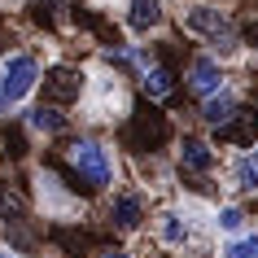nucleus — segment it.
<instances>
[{
    "label": "nucleus",
    "mask_w": 258,
    "mask_h": 258,
    "mask_svg": "<svg viewBox=\"0 0 258 258\" xmlns=\"http://www.w3.org/2000/svg\"><path fill=\"white\" fill-rule=\"evenodd\" d=\"M179 31L192 35V40H206L219 61L241 53L232 14H228V9H219V5H210V0H192V5H184V9H179Z\"/></svg>",
    "instance_id": "nucleus-1"
},
{
    "label": "nucleus",
    "mask_w": 258,
    "mask_h": 258,
    "mask_svg": "<svg viewBox=\"0 0 258 258\" xmlns=\"http://www.w3.org/2000/svg\"><path fill=\"white\" fill-rule=\"evenodd\" d=\"M66 166L88 192H105L114 184V175H118L114 149H109L105 140H96V136H75L70 140L66 145Z\"/></svg>",
    "instance_id": "nucleus-2"
},
{
    "label": "nucleus",
    "mask_w": 258,
    "mask_h": 258,
    "mask_svg": "<svg viewBox=\"0 0 258 258\" xmlns=\"http://www.w3.org/2000/svg\"><path fill=\"white\" fill-rule=\"evenodd\" d=\"M40 79H44V66L35 53H27V48L5 53L0 57V114H18L31 101V92L40 88Z\"/></svg>",
    "instance_id": "nucleus-3"
},
{
    "label": "nucleus",
    "mask_w": 258,
    "mask_h": 258,
    "mask_svg": "<svg viewBox=\"0 0 258 258\" xmlns=\"http://www.w3.org/2000/svg\"><path fill=\"white\" fill-rule=\"evenodd\" d=\"M171 140V122H166L162 109L153 105H140V109H127V132H122V145L136 153H158Z\"/></svg>",
    "instance_id": "nucleus-4"
},
{
    "label": "nucleus",
    "mask_w": 258,
    "mask_h": 258,
    "mask_svg": "<svg viewBox=\"0 0 258 258\" xmlns=\"http://www.w3.org/2000/svg\"><path fill=\"white\" fill-rule=\"evenodd\" d=\"M83 105H88L92 118H127L132 101H127V88H122L118 70H114V75H96V79L83 88Z\"/></svg>",
    "instance_id": "nucleus-5"
},
{
    "label": "nucleus",
    "mask_w": 258,
    "mask_h": 258,
    "mask_svg": "<svg viewBox=\"0 0 258 258\" xmlns=\"http://www.w3.org/2000/svg\"><path fill=\"white\" fill-rule=\"evenodd\" d=\"M40 88H44V101H48V105H75V101H83L88 79H83V70H75V66L61 61V66L44 70Z\"/></svg>",
    "instance_id": "nucleus-6"
},
{
    "label": "nucleus",
    "mask_w": 258,
    "mask_h": 258,
    "mask_svg": "<svg viewBox=\"0 0 258 258\" xmlns=\"http://www.w3.org/2000/svg\"><path fill=\"white\" fill-rule=\"evenodd\" d=\"M184 79H188V92L197 96V101H206V96H215L228 88V75H223V61H219L215 53H197L188 61V70H184Z\"/></svg>",
    "instance_id": "nucleus-7"
},
{
    "label": "nucleus",
    "mask_w": 258,
    "mask_h": 258,
    "mask_svg": "<svg viewBox=\"0 0 258 258\" xmlns=\"http://www.w3.org/2000/svg\"><path fill=\"white\" fill-rule=\"evenodd\" d=\"M35 184H40V210L44 215H53V219H70L75 210H79V197H75V188H66L61 179L48 171V166H40L35 171Z\"/></svg>",
    "instance_id": "nucleus-8"
},
{
    "label": "nucleus",
    "mask_w": 258,
    "mask_h": 258,
    "mask_svg": "<svg viewBox=\"0 0 258 258\" xmlns=\"http://www.w3.org/2000/svg\"><path fill=\"white\" fill-rule=\"evenodd\" d=\"M215 145H223V149H249V145H258V109H236L223 127H215Z\"/></svg>",
    "instance_id": "nucleus-9"
},
{
    "label": "nucleus",
    "mask_w": 258,
    "mask_h": 258,
    "mask_svg": "<svg viewBox=\"0 0 258 258\" xmlns=\"http://www.w3.org/2000/svg\"><path fill=\"white\" fill-rule=\"evenodd\" d=\"M175 158H179V171H188V175H210V171L219 166L215 145H210V140H202V136H179Z\"/></svg>",
    "instance_id": "nucleus-10"
},
{
    "label": "nucleus",
    "mask_w": 258,
    "mask_h": 258,
    "mask_svg": "<svg viewBox=\"0 0 258 258\" xmlns=\"http://www.w3.org/2000/svg\"><path fill=\"white\" fill-rule=\"evenodd\" d=\"M140 219H145V192L140 188H122L109 197V223L118 232H136Z\"/></svg>",
    "instance_id": "nucleus-11"
},
{
    "label": "nucleus",
    "mask_w": 258,
    "mask_h": 258,
    "mask_svg": "<svg viewBox=\"0 0 258 258\" xmlns=\"http://www.w3.org/2000/svg\"><path fill=\"white\" fill-rule=\"evenodd\" d=\"M158 245H166V249H184V245H192V219L184 215V210H162L158 215Z\"/></svg>",
    "instance_id": "nucleus-12"
},
{
    "label": "nucleus",
    "mask_w": 258,
    "mask_h": 258,
    "mask_svg": "<svg viewBox=\"0 0 258 258\" xmlns=\"http://www.w3.org/2000/svg\"><path fill=\"white\" fill-rule=\"evenodd\" d=\"M166 22V9L162 0H127V31H136V35H149Z\"/></svg>",
    "instance_id": "nucleus-13"
},
{
    "label": "nucleus",
    "mask_w": 258,
    "mask_h": 258,
    "mask_svg": "<svg viewBox=\"0 0 258 258\" xmlns=\"http://www.w3.org/2000/svg\"><path fill=\"white\" fill-rule=\"evenodd\" d=\"M140 92L149 96V101H166V96L175 92V70L166 66V61H158V57H153L149 66L140 70Z\"/></svg>",
    "instance_id": "nucleus-14"
},
{
    "label": "nucleus",
    "mask_w": 258,
    "mask_h": 258,
    "mask_svg": "<svg viewBox=\"0 0 258 258\" xmlns=\"http://www.w3.org/2000/svg\"><path fill=\"white\" fill-rule=\"evenodd\" d=\"M27 127H31V136H61L70 127V118L61 114V105H35V109H27Z\"/></svg>",
    "instance_id": "nucleus-15"
},
{
    "label": "nucleus",
    "mask_w": 258,
    "mask_h": 258,
    "mask_svg": "<svg viewBox=\"0 0 258 258\" xmlns=\"http://www.w3.org/2000/svg\"><path fill=\"white\" fill-rule=\"evenodd\" d=\"M236 109H241V96L232 92V88H223V92H215V96H206V101H202V122L215 132V127H223V122L236 114Z\"/></svg>",
    "instance_id": "nucleus-16"
},
{
    "label": "nucleus",
    "mask_w": 258,
    "mask_h": 258,
    "mask_svg": "<svg viewBox=\"0 0 258 258\" xmlns=\"http://www.w3.org/2000/svg\"><path fill=\"white\" fill-rule=\"evenodd\" d=\"M210 228L215 232H223V236H236V232H245L249 228V215H245L241 206H215V215H210Z\"/></svg>",
    "instance_id": "nucleus-17"
},
{
    "label": "nucleus",
    "mask_w": 258,
    "mask_h": 258,
    "mask_svg": "<svg viewBox=\"0 0 258 258\" xmlns=\"http://www.w3.org/2000/svg\"><path fill=\"white\" fill-rule=\"evenodd\" d=\"M219 258H258V232L245 228V232H236V236H223Z\"/></svg>",
    "instance_id": "nucleus-18"
},
{
    "label": "nucleus",
    "mask_w": 258,
    "mask_h": 258,
    "mask_svg": "<svg viewBox=\"0 0 258 258\" xmlns=\"http://www.w3.org/2000/svg\"><path fill=\"white\" fill-rule=\"evenodd\" d=\"M92 258H132L127 249H92Z\"/></svg>",
    "instance_id": "nucleus-19"
},
{
    "label": "nucleus",
    "mask_w": 258,
    "mask_h": 258,
    "mask_svg": "<svg viewBox=\"0 0 258 258\" xmlns=\"http://www.w3.org/2000/svg\"><path fill=\"white\" fill-rule=\"evenodd\" d=\"M245 162H249V171L258 175V145H249V149H245Z\"/></svg>",
    "instance_id": "nucleus-20"
},
{
    "label": "nucleus",
    "mask_w": 258,
    "mask_h": 258,
    "mask_svg": "<svg viewBox=\"0 0 258 258\" xmlns=\"http://www.w3.org/2000/svg\"><path fill=\"white\" fill-rule=\"evenodd\" d=\"M0 258H22V254H18V249H0Z\"/></svg>",
    "instance_id": "nucleus-21"
},
{
    "label": "nucleus",
    "mask_w": 258,
    "mask_h": 258,
    "mask_svg": "<svg viewBox=\"0 0 258 258\" xmlns=\"http://www.w3.org/2000/svg\"><path fill=\"white\" fill-rule=\"evenodd\" d=\"M5 53H9V48H5V40H0V57H5Z\"/></svg>",
    "instance_id": "nucleus-22"
},
{
    "label": "nucleus",
    "mask_w": 258,
    "mask_h": 258,
    "mask_svg": "<svg viewBox=\"0 0 258 258\" xmlns=\"http://www.w3.org/2000/svg\"><path fill=\"white\" fill-rule=\"evenodd\" d=\"M197 258H206V254H197Z\"/></svg>",
    "instance_id": "nucleus-23"
}]
</instances>
